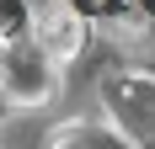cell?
I'll use <instances>...</instances> for the list:
<instances>
[{
	"instance_id": "cell-1",
	"label": "cell",
	"mask_w": 155,
	"mask_h": 149,
	"mask_svg": "<svg viewBox=\"0 0 155 149\" xmlns=\"http://www.w3.org/2000/svg\"><path fill=\"white\" fill-rule=\"evenodd\" d=\"M54 90H59V64L48 59L32 37L27 43H11L5 69H0V96L16 101V106H43Z\"/></svg>"
},
{
	"instance_id": "cell-3",
	"label": "cell",
	"mask_w": 155,
	"mask_h": 149,
	"mask_svg": "<svg viewBox=\"0 0 155 149\" xmlns=\"http://www.w3.org/2000/svg\"><path fill=\"white\" fill-rule=\"evenodd\" d=\"M102 96H107V112L118 117L123 133L155 138V80H144V74H112Z\"/></svg>"
},
{
	"instance_id": "cell-5",
	"label": "cell",
	"mask_w": 155,
	"mask_h": 149,
	"mask_svg": "<svg viewBox=\"0 0 155 149\" xmlns=\"http://www.w3.org/2000/svg\"><path fill=\"white\" fill-rule=\"evenodd\" d=\"M5 53H11V43H5V32H0V69H5Z\"/></svg>"
},
{
	"instance_id": "cell-2",
	"label": "cell",
	"mask_w": 155,
	"mask_h": 149,
	"mask_svg": "<svg viewBox=\"0 0 155 149\" xmlns=\"http://www.w3.org/2000/svg\"><path fill=\"white\" fill-rule=\"evenodd\" d=\"M32 43L43 48L54 64H70L86 48V21H80L75 5H64V0H38L32 5Z\"/></svg>"
},
{
	"instance_id": "cell-4",
	"label": "cell",
	"mask_w": 155,
	"mask_h": 149,
	"mask_svg": "<svg viewBox=\"0 0 155 149\" xmlns=\"http://www.w3.org/2000/svg\"><path fill=\"white\" fill-rule=\"evenodd\" d=\"M54 149H118V138H107L91 122H64L59 138H54Z\"/></svg>"
}]
</instances>
